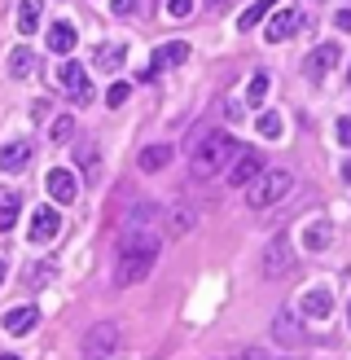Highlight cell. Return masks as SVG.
Returning a JSON list of instances; mask_svg holds the SVG:
<instances>
[{"label":"cell","instance_id":"obj_1","mask_svg":"<svg viewBox=\"0 0 351 360\" xmlns=\"http://www.w3.org/2000/svg\"><path fill=\"white\" fill-rule=\"evenodd\" d=\"M158 259V233H150L145 224H136L123 233L119 242V264H114V285H136L154 273Z\"/></svg>","mask_w":351,"mask_h":360},{"label":"cell","instance_id":"obj_2","mask_svg":"<svg viewBox=\"0 0 351 360\" xmlns=\"http://www.w3.org/2000/svg\"><path fill=\"white\" fill-rule=\"evenodd\" d=\"M237 154H241V146L228 132H206L198 141V150H193L189 172H193V180H211L216 172H228V163H233Z\"/></svg>","mask_w":351,"mask_h":360},{"label":"cell","instance_id":"obj_3","mask_svg":"<svg viewBox=\"0 0 351 360\" xmlns=\"http://www.w3.org/2000/svg\"><path fill=\"white\" fill-rule=\"evenodd\" d=\"M290 189H294V176H290L286 167H263L251 185H246V202H251L255 211H268V207H277Z\"/></svg>","mask_w":351,"mask_h":360},{"label":"cell","instance_id":"obj_4","mask_svg":"<svg viewBox=\"0 0 351 360\" xmlns=\"http://www.w3.org/2000/svg\"><path fill=\"white\" fill-rule=\"evenodd\" d=\"M290 268H294V246L286 233H277L268 242V250H263V277H286Z\"/></svg>","mask_w":351,"mask_h":360},{"label":"cell","instance_id":"obj_5","mask_svg":"<svg viewBox=\"0 0 351 360\" xmlns=\"http://www.w3.org/2000/svg\"><path fill=\"white\" fill-rule=\"evenodd\" d=\"M58 79H62L66 97L75 101V105H88V101H93V84H88V70H84L79 62H66V66L58 70Z\"/></svg>","mask_w":351,"mask_h":360},{"label":"cell","instance_id":"obj_6","mask_svg":"<svg viewBox=\"0 0 351 360\" xmlns=\"http://www.w3.org/2000/svg\"><path fill=\"white\" fill-rule=\"evenodd\" d=\"M110 352H119V326L114 321H101V326H93L84 334V356H110Z\"/></svg>","mask_w":351,"mask_h":360},{"label":"cell","instance_id":"obj_7","mask_svg":"<svg viewBox=\"0 0 351 360\" xmlns=\"http://www.w3.org/2000/svg\"><path fill=\"white\" fill-rule=\"evenodd\" d=\"M62 233V215L53 211V207H35V215H31V233L27 238L35 242V246H48L53 238Z\"/></svg>","mask_w":351,"mask_h":360},{"label":"cell","instance_id":"obj_8","mask_svg":"<svg viewBox=\"0 0 351 360\" xmlns=\"http://www.w3.org/2000/svg\"><path fill=\"white\" fill-rule=\"evenodd\" d=\"M44 185H48V198H53V202H75V198H79V176L66 172V167H53Z\"/></svg>","mask_w":351,"mask_h":360},{"label":"cell","instance_id":"obj_9","mask_svg":"<svg viewBox=\"0 0 351 360\" xmlns=\"http://www.w3.org/2000/svg\"><path fill=\"white\" fill-rule=\"evenodd\" d=\"M185 58H189V44H185V40H171V44H163V49L154 53V62H150L145 70H140V79H154L158 70H167V66H180Z\"/></svg>","mask_w":351,"mask_h":360},{"label":"cell","instance_id":"obj_10","mask_svg":"<svg viewBox=\"0 0 351 360\" xmlns=\"http://www.w3.org/2000/svg\"><path fill=\"white\" fill-rule=\"evenodd\" d=\"M259 172H263V158H259L255 150H241V154H237V163L228 167V185H233V189H246Z\"/></svg>","mask_w":351,"mask_h":360},{"label":"cell","instance_id":"obj_11","mask_svg":"<svg viewBox=\"0 0 351 360\" xmlns=\"http://www.w3.org/2000/svg\"><path fill=\"white\" fill-rule=\"evenodd\" d=\"M333 66H338V44H316V49L307 53V62H303L307 79H321V75H329Z\"/></svg>","mask_w":351,"mask_h":360},{"label":"cell","instance_id":"obj_12","mask_svg":"<svg viewBox=\"0 0 351 360\" xmlns=\"http://www.w3.org/2000/svg\"><path fill=\"white\" fill-rule=\"evenodd\" d=\"M298 27H303L298 9H281V13L272 18V22H268V31H263V35H268V44H281V40H290V35H294Z\"/></svg>","mask_w":351,"mask_h":360},{"label":"cell","instance_id":"obj_13","mask_svg":"<svg viewBox=\"0 0 351 360\" xmlns=\"http://www.w3.org/2000/svg\"><path fill=\"white\" fill-rule=\"evenodd\" d=\"M272 334H277L281 347H303V330H298V316H294V312H277Z\"/></svg>","mask_w":351,"mask_h":360},{"label":"cell","instance_id":"obj_14","mask_svg":"<svg viewBox=\"0 0 351 360\" xmlns=\"http://www.w3.org/2000/svg\"><path fill=\"white\" fill-rule=\"evenodd\" d=\"M35 326H40V308H35V303L5 312V334H31Z\"/></svg>","mask_w":351,"mask_h":360},{"label":"cell","instance_id":"obj_15","mask_svg":"<svg viewBox=\"0 0 351 360\" xmlns=\"http://www.w3.org/2000/svg\"><path fill=\"white\" fill-rule=\"evenodd\" d=\"M31 163V141H9L0 150V172H22Z\"/></svg>","mask_w":351,"mask_h":360},{"label":"cell","instance_id":"obj_16","mask_svg":"<svg viewBox=\"0 0 351 360\" xmlns=\"http://www.w3.org/2000/svg\"><path fill=\"white\" fill-rule=\"evenodd\" d=\"M35 70H40V58H35L27 44H18V49L9 53V75H13V79H31Z\"/></svg>","mask_w":351,"mask_h":360},{"label":"cell","instance_id":"obj_17","mask_svg":"<svg viewBox=\"0 0 351 360\" xmlns=\"http://www.w3.org/2000/svg\"><path fill=\"white\" fill-rule=\"evenodd\" d=\"M18 211H22V198H18V189H5L0 185V233H9L18 224Z\"/></svg>","mask_w":351,"mask_h":360},{"label":"cell","instance_id":"obj_18","mask_svg":"<svg viewBox=\"0 0 351 360\" xmlns=\"http://www.w3.org/2000/svg\"><path fill=\"white\" fill-rule=\"evenodd\" d=\"M303 312H307L312 321H325V316L333 312V295H329V290H307V295H303Z\"/></svg>","mask_w":351,"mask_h":360},{"label":"cell","instance_id":"obj_19","mask_svg":"<svg viewBox=\"0 0 351 360\" xmlns=\"http://www.w3.org/2000/svg\"><path fill=\"white\" fill-rule=\"evenodd\" d=\"M167 163H171V146H145V150H140V158H136L140 172H163Z\"/></svg>","mask_w":351,"mask_h":360},{"label":"cell","instance_id":"obj_20","mask_svg":"<svg viewBox=\"0 0 351 360\" xmlns=\"http://www.w3.org/2000/svg\"><path fill=\"white\" fill-rule=\"evenodd\" d=\"M48 49L53 53H70V49H75V27H70V22H53L48 27Z\"/></svg>","mask_w":351,"mask_h":360},{"label":"cell","instance_id":"obj_21","mask_svg":"<svg viewBox=\"0 0 351 360\" xmlns=\"http://www.w3.org/2000/svg\"><path fill=\"white\" fill-rule=\"evenodd\" d=\"M329 242H333V229H329L325 220H312V224H307V238H303V246H307V250H325Z\"/></svg>","mask_w":351,"mask_h":360},{"label":"cell","instance_id":"obj_22","mask_svg":"<svg viewBox=\"0 0 351 360\" xmlns=\"http://www.w3.org/2000/svg\"><path fill=\"white\" fill-rule=\"evenodd\" d=\"M35 27H40V0H22V5H18V31L31 35Z\"/></svg>","mask_w":351,"mask_h":360},{"label":"cell","instance_id":"obj_23","mask_svg":"<svg viewBox=\"0 0 351 360\" xmlns=\"http://www.w3.org/2000/svg\"><path fill=\"white\" fill-rule=\"evenodd\" d=\"M268 70H255L251 84H246V105H263V97H268Z\"/></svg>","mask_w":351,"mask_h":360},{"label":"cell","instance_id":"obj_24","mask_svg":"<svg viewBox=\"0 0 351 360\" xmlns=\"http://www.w3.org/2000/svg\"><path fill=\"white\" fill-rule=\"evenodd\" d=\"M193 229V211L189 207H171L167 211V233H171V238H180V233H189Z\"/></svg>","mask_w":351,"mask_h":360},{"label":"cell","instance_id":"obj_25","mask_svg":"<svg viewBox=\"0 0 351 360\" xmlns=\"http://www.w3.org/2000/svg\"><path fill=\"white\" fill-rule=\"evenodd\" d=\"M272 5H277V0H255V5L246 9L241 18H237V27H241V31H251V27H259V22H263V13H268Z\"/></svg>","mask_w":351,"mask_h":360},{"label":"cell","instance_id":"obj_26","mask_svg":"<svg viewBox=\"0 0 351 360\" xmlns=\"http://www.w3.org/2000/svg\"><path fill=\"white\" fill-rule=\"evenodd\" d=\"M123 53H128L123 44H101V49H97V66H101V70H119V66H123Z\"/></svg>","mask_w":351,"mask_h":360},{"label":"cell","instance_id":"obj_27","mask_svg":"<svg viewBox=\"0 0 351 360\" xmlns=\"http://www.w3.org/2000/svg\"><path fill=\"white\" fill-rule=\"evenodd\" d=\"M259 136H268V141L281 136V115H272V110H268V115H259Z\"/></svg>","mask_w":351,"mask_h":360},{"label":"cell","instance_id":"obj_28","mask_svg":"<svg viewBox=\"0 0 351 360\" xmlns=\"http://www.w3.org/2000/svg\"><path fill=\"white\" fill-rule=\"evenodd\" d=\"M44 281H53V264H31L27 285H44Z\"/></svg>","mask_w":351,"mask_h":360},{"label":"cell","instance_id":"obj_29","mask_svg":"<svg viewBox=\"0 0 351 360\" xmlns=\"http://www.w3.org/2000/svg\"><path fill=\"white\" fill-rule=\"evenodd\" d=\"M128 93H132L128 84H110V93H105V101H110V105H123V101H128Z\"/></svg>","mask_w":351,"mask_h":360},{"label":"cell","instance_id":"obj_30","mask_svg":"<svg viewBox=\"0 0 351 360\" xmlns=\"http://www.w3.org/2000/svg\"><path fill=\"white\" fill-rule=\"evenodd\" d=\"M167 13L171 18H189L193 13V0H167Z\"/></svg>","mask_w":351,"mask_h":360},{"label":"cell","instance_id":"obj_31","mask_svg":"<svg viewBox=\"0 0 351 360\" xmlns=\"http://www.w3.org/2000/svg\"><path fill=\"white\" fill-rule=\"evenodd\" d=\"M70 132H75V123H70V119H58V123H53V141H70Z\"/></svg>","mask_w":351,"mask_h":360},{"label":"cell","instance_id":"obj_32","mask_svg":"<svg viewBox=\"0 0 351 360\" xmlns=\"http://www.w3.org/2000/svg\"><path fill=\"white\" fill-rule=\"evenodd\" d=\"M110 13H119V18L136 13V0H110Z\"/></svg>","mask_w":351,"mask_h":360},{"label":"cell","instance_id":"obj_33","mask_svg":"<svg viewBox=\"0 0 351 360\" xmlns=\"http://www.w3.org/2000/svg\"><path fill=\"white\" fill-rule=\"evenodd\" d=\"M84 172L97 176V150H93V146H84Z\"/></svg>","mask_w":351,"mask_h":360},{"label":"cell","instance_id":"obj_34","mask_svg":"<svg viewBox=\"0 0 351 360\" xmlns=\"http://www.w3.org/2000/svg\"><path fill=\"white\" fill-rule=\"evenodd\" d=\"M338 141H343V146H351V119H338Z\"/></svg>","mask_w":351,"mask_h":360},{"label":"cell","instance_id":"obj_35","mask_svg":"<svg viewBox=\"0 0 351 360\" xmlns=\"http://www.w3.org/2000/svg\"><path fill=\"white\" fill-rule=\"evenodd\" d=\"M333 22H338V31H351V9H338V18H333Z\"/></svg>","mask_w":351,"mask_h":360},{"label":"cell","instance_id":"obj_36","mask_svg":"<svg viewBox=\"0 0 351 360\" xmlns=\"http://www.w3.org/2000/svg\"><path fill=\"white\" fill-rule=\"evenodd\" d=\"M0 285H5V259H0Z\"/></svg>","mask_w":351,"mask_h":360},{"label":"cell","instance_id":"obj_37","mask_svg":"<svg viewBox=\"0 0 351 360\" xmlns=\"http://www.w3.org/2000/svg\"><path fill=\"white\" fill-rule=\"evenodd\" d=\"M343 176H347V180H351V163H343Z\"/></svg>","mask_w":351,"mask_h":360},{"label":"cell","instance_id":"obj_38","mask_svg":"<svg viewBox=\"0 0 351 360\" xmlns=\"http://www.w3.org/2000/svg\"><path fill=\"white\" fill-rule=\"evenodd\" d=\"M211 5H233V0H211Z\"/></svg>","mask_w":351,"mask_h":360},{"label":"cell","instance_id":"obj_39","mask_svg":"<svg viewBox=\"0 0 351 360\" xmlns=\"http://www.w3.org/2000/svg\"><path fill=\"white\" fill-rule=\"evenodd\" d=\"M347 321H351V303H347Z\"/></svg>","mask_w":351,"mask_h":360},{"label":"cell","instance_id":"obj_40","mask_svg":"<svg viewBox=\"0 0 351 360\" xmlns=\"http://www.w3.org/2000/svg\"><path fill=\"white\" fill-rule=\"evenodd\" d=\"M347 84H351V75H347Z\"/></svg>","mask_w":351,"mask_h":360}]
</instances>
